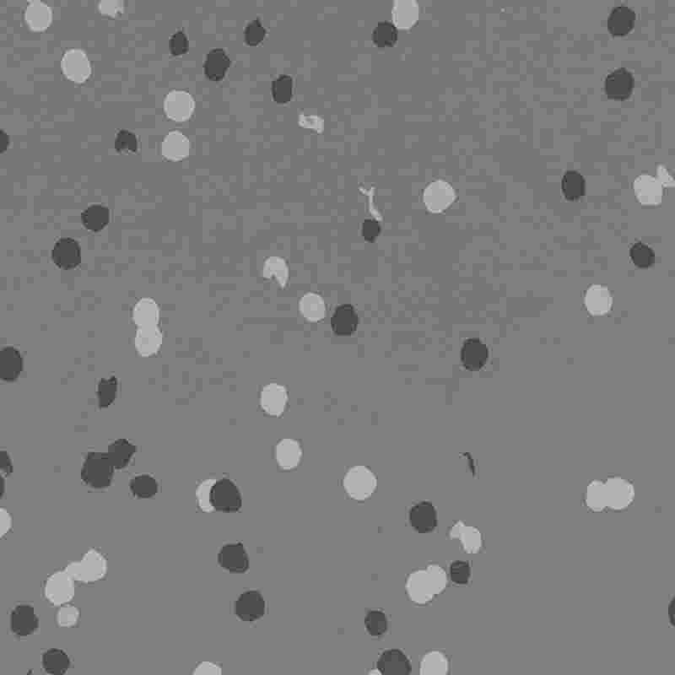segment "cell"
Returning <instances> with one entry per match:
<instances>
[{
	"label": "cell",
	"instance_id": "obj_19",
	"mask_svg": "<svg viewBox=\"0 0 675 675\" xmlns=\"http://www.w3.org/2000/svg\"><path fill=\"white\" fill-rule=\"evenodd\" d=\"M612 300L609 290L602 286H593L585 295L586 309L594 316L605 315L611 309Z\"/></svg>",
	"mask_w": 675,
	"mask_h": 675
},
{
	"label": "cell",
	"instance_id": "obj_8",
	"mask_svg": "<svg viewBox=\"0 0 675 675\" xmlns=\"http://www.w3.org/2000/svg\"><path fill=\"white\" fill-rule=\"evenodd\" d=\"M220 566L231 574H243L250 567V559L241 543H229L220 548L218 554Z\"/></svg>",
	"mask_w": 675,
	"mask_h": 675
},
{
	"label": "cell",
	"instance_id": "obj_24",
	"mask_svg": "<svg viewBox=\"0 0 675 675\" xmlns=\"http://www.w3.org/2000/svg\"><path fill=\"white\" fill-rule=\"evenodd\" d=\"M136 452V446L128 440L120 439L109 446L108 456L114 469L127 467Z\"/></svg>",
	"mask_w": 675,
	"mask_h": 675
},
{
	"label": "cell",
	"instance_id": "obj_12",
	"mask_svg": "<svg viewBox=\"0 0 675 675\" xmlns=\"http://www.w3.org/2000/svg\"><path fill=\"white\" fill-rule=\"evenodd\" d=\"M489 358L487 346L478 339H467L461 351V360L465 368L476 372L483 368Z\"/></svg>",
	"mask_w": 675,
	"mask_h": 675
},
{
	"label": "cell",
	"instance_id": "obj_34",
	"mask_svg": "<svg viewBox=\"0 0 675 675\" xmlns=\"http://www.w3.org/2000/svg\"><path fill=\"white\" fill-rule=\"evenodd\" d=\"M130 489L137 498H152L158 491V483L155 478L151 475H137L130 481Z\"/></svg>",
	"mask_w": 675,
	"mask_h": 675
},
{
	"label": "cell",
	"instance_id": "obj_26",
	"mask_svg": "<svg viewBox=\"0 0 675 675\" xmlns=\"http://www.w3.org/2000/svg\"><path fill=\"white\" fill-rule=\"evenodd\" d=\"M70 666V659L65 651L53 649L43 653L42 667L45 672L54 675H62Z\"/></svg>",
	"mask_w": 675,
	"mask_h": 675
},
{
	"label": "cell",
	"instance_id": "obj_42",
	"mask_svg": "<svg viewBox=\"0 0 675 675\" xmlns=\"http://www.w3.org/2000/svg\"><path fill=\"white\" fill-rule=\"evenodd\" d=\"M266 30L262 25L261 21L257 17L254 21L247 23L244 31L245 42L250 45H257L263 41L266 37Z\"/></svg>",
	"mask_w": 675,
	"mask_h": 675
},
{
	"label": "cell",
	"instance_id": "obj_27",
	"mask_svg": "<svg viewBox=\"0 0 675 675\" xmlns=\"http://www.w3.org/2000/svg\"><path fill=\"white\" fill-rule=\"evenodd\" d=\"M161 343L159 331L154 326L143 327L138 332L136 346L142 355L149 357L157 352Z\"/></svg>",
	"mask_w": 675,
	"mask_h": 675
},
{
	"label": "cell",
	"instance_id": "obj_4",
	"mask_svg": "<svg viewBox=\"0 0 675 675\" xmlns=\"http://www.w3.org/2000/svg\"><path fill=\"white\" fill-rule=\"evenodd\" d=\"M607 508L614 511L625 510L633 503V485L621 477L609 478L605 482Z\"/></svg>",
	"mask_w": 675,
	"mask_h": 675
},
{
	"label": "cell",
	"instance_id": "obj_5",
	"mask_svg": "<svg viewBox=\"0 0 675 675\" xmlns=\"http://www.w3.org/2000/svg\"><path fill=\"white\" fill-rule=\"evenodd\" d=\"M456 199L455 191L447 181L437 180L425 188L423 200L426 208L432 213L447 210Z\"/></svg>",
	"mask_w": 675,
	"mask_h": 675
},
{
	"label": "cell",
	"instance_id": "obj_29",
	"mask_svg": "<svg viewBox=\"0 0 675 675\" xmlns=\"http://www.w3.org/2000/svg\"><path fill=\"white\" fill-rule=\"evenodd\" d=\"M163 152L165 156L171 159H181L187 156L189 152L188 138L177 130L170 133L164 140Z\"/></svg>",
	"mask_w": 675,
	"mask_h": 675
},
{
	"label": "cell",
	"instance_id": "obj_52",
	"mask_svg": "<svg viewBox=\"0 0 675 675\" xmlns=\"http://www.w3.org/2000/svg\"><path fill=\"white\" fill-rule=\"evenodd\" d=\"M59 617H60V622L62 624H70L72 623L74 619H76V610L71 609H64L60 610V614H59Z\"/></svg>",
	"mask_w": 675,
	"mask_h": 675
},
{
	"label": "cell",
	"instance_id": "obj_37",
	"mask_svg": "<svg viewBox=\"0 0 675 675\" xmlns=\"http://www.w3.org/2000/svg\"><path fill=\"white\" fill-rule=\"evenodd\" d=\"M271 88L275 101L278 104H286L292 97L293 78L288 74H280L272 81Z\"/></svg>",
	"mask_w": 675,
	"mask_h": 675
},
{
	"label": "cell",
	"instance_id": "obj_44",
	"mask_svg": "<svg viewBox=\"0 0 675 675\" xmlns=\"http://www.w3.org/2000/svg\"><path fill=\"white\" fill-rule=\"evenodd\" d=\"M29 18L31 26L34 29H42L49 22V12L46 6L35 5L31 6L29 11Z\"/></svg>",
	"mask_w": 675,
	"mask_h": 675
},
{
	"label": "cell",
	"instance_id": "obj_3",
	"mask_svg": "<svg viewBox=\"0 0 675 675\" xmlns=\"http://www.w3.org/2000/svg\"><path fill=\"white\" fill-rule=\"evenodd\" d=\"M211 501L214 510L236 512L242 507V498L238 487L228 479H222L213 485Z\"/></svg>",
	"mask_w": 675,
	"mask_h": 675
},
{
	"label": "cell",
	"instance_id": "obj_9",
	"mask_svg": "<svg viewBox=\"0 0 675 675\" xmlns=\"http://www.w3.org/2000/svg\"><path fill=\"white\" fill-rule=\"evenodd\" d=\"M80 244L72 238L57 241L52 251L53 262L62 270H69L80 266L81 262Z\"/></svg>",
	"mask_w": 675,
	"mask_h": 675
},
{
	"label": "cell",
	"instance_id": "obj_16",
	"mask_svg": "<svg viewBox=\"0 0 675 675\" xmlns=\"http://www.w3.org/2000/svg\"><path fill=\"white\" fill-rule=\"evenodd\" d=\"M635 18L637 15L630 7H615L608 18V29L613 37H625L633 31Z\"/></svg>",
	"mask_w": 675,
	"mask_h": 675
},
{
	"label": "cell",
	"instance_id": "obj_35",
	"mask_svg": "<svg viewBox=\"0 0 675 675\" xmlns=\"http://www.w3.org/2000/svg\"><path fill=\"white\" fill-rule=\"evenodd\" d=\"M398 30L393 22L382 21L373 31V40L375 44L380 47L392 46L397 42Z\"/></svg>",
	"mask_w": 675,
	"mask_h": 675
},
{
	"label": "cell",
	"instance_id": "obj_41",
	"mask_svg": "<svg viewBox=\"0 0 675 675\" xmlns=\"http://www.w3.org/2000/svg\"><path fill=\"white\" fill-rule=\"evenodd\" d=\"M115 149L121 154L137 153L139 144L136 133L129 130H120L117 133Z\"/></svg>",
	"mask_w": 675,
	"mask_h": 675
},
{
	"label": "cell",
	"instance_id": "obj_32",
	"mask_svg": "<svg viewBox=\"0 0 675 675\" xmlns=\"http://www.w3.org/2000/svg\"><path fill=\"white\" fill-rule=\"evenodd\" d=\"M85 55L80 51H70L65 58L66 74L74 80L82 81L88 76L89 66Z\"/></svg>",
	"mask_w": 675,
	"mask_h": 675
},
{
	"label": "cell",
	"instance_id": "obj_30",
	"mask_svg": "<svg viewBox=\"0 0 675 675\" xmlns=\"http://www.w3.org/2000/svg\"><path fill=\"white\" fill-rule=\"evenodd\" d=\"M47 595L54 603H63L72 596L70 580L65 574H58L49 580L47 587Z\"/></svg>",
	"mask_w": 675,
	"mask_h": 675
},
{
	"label": "cell",
	"instance_id": "obj_50",
	"mask_svg": "<svg viewBox=\"0 0 675 675\" xmlns=\"http://www.w3.org/2000/svg\"><path fill=\"white\" fill-rule=\"evenodd\" d=\"M222 670L218 665L211 664V662H202L197 667L195 674H220Z\"/></svg>",
	"mask_w": 675,
	"mask_h": 675
},
{
	"label": "cell",
	"instance_id": "obj_17",
	"mask_svg": "<svg viewBox=\"0 0 675 675\" xmlns=\"http://www.w3.org/2000/svg\"><path fill=\"white\" fill-rule=\"evenodd\" d=\"M358 322V316L354 307L345 304L338 307L335 310L331 319V325L334 332L337 335L348 336L357 330Z\"/></svg>",
	"mask_w": 675,
	"mask_h": 675
},
{
	"label": "cell",
	"instance_id": "obj_40",
	"mask_svg": "<svg viewBox=\"0 0 675 675\" xmlns=\"http://www.w3.org/2000/svg\"><path fill=\"white\" fill-rule=\"evenodd\" d=\"M117 392V382L115 377L101 379L97 387L98 402L101 408L111 405L115 400Z\"/></svg>",
	"mask_w": 675,
	"mask_h": 675
},
{
	"label": "cell",
	"instance_id": "obj_11",
	"mask_svg": "<svg viewBox=\"0 0 675 675\" xmlns=\"http://www.w3.org/2000/svg\"><path fill=\"white\" fill-rule=\"evenodd\" d=\"M195 106L193 97L186 90H174L165 98V108L168 115L177 121L190 117Z\"/></svg>",
	"mask_w": 675,
	"mask_h": 675
},
{
	"label": "cell",
	"instance_id": "obj_53",
	"mask_svg": "<svg viewBox=\"0 0 675 675\" xmlns=\"http://www.w3.org/2000/svg\"><path fill=\"white\" fill-rule=\"evenodd\" d=\"M5 454L3 452L1 453V471L8 473L11 471V464L9 456H6Z\"/></svg>",
	"mask_w": 675,
	"mask_h": 675
},
{
	"label": "cell",
	"instance_id": "obj_15",
	"mask_svg": "<svg viewBox=\"0 0 675 675\" xmlns=\"http://www.w3.org/2000/svg\"><path fill=\"white\" fill-rule=\"evenodd\" d=\"M409 522L414 530L426 534L435 530L437 525V514L435 507L428 501H422L412 508L409 512Z\"/></svg>",
	"mask_w": 675,
	"mask_h": 675
},
{
	"label": "cell",
	"instance_id": "obj_14",
	"mask_svg": "<svg viewBox=\"0 0 675 675\" xmlns=\"http://www.w3.org/2000/svg\"><path fill=\"white\" fill-rule=\"evenodd\" d=\"M634 190L639 202L645 205L660 204L664 189L660 181L649 175H641L635 179Z\"/></svg>",
	"mask_w": 675,
	"mask_h": 675
},
{
	"label": "cell",
	"instance_id": "obj_20",
	"mask_svg": "<svg viewBox=\"0 0 675 675\" xmlns=\"http://www.w3.org/2000/svg\"><path fill=\"white\" fill-rule=\"evenodd\" d=\"M230 65L231 59L226 50L216 47L207 54L204 64V73L211 80L220 81L225 76Z\"/></svg>",
	"mask_w": 675,
	"mask_h": 675
},
{
	"label": "cell",
	"instance_id": "obj_51",
	"mask_svg": "<svg viewBox=\"0 0 675 675\" xmlns=\"http://www.w3.org/2000/svg\"><path fill=\"white\" fill-rule=\"evenodd\" d=\"M658 173L659 179H660V181H660L661 184H664L665 186H669V184H671L673 186L674 181L672 177L669 174L668 171H667L665 167H662V165H659Z\"/></svg>",
	"mask_w": 675,
	"mask_h": 675
},
{
	"label": "cell",
	"instance_id": "obj_38",
	"mask_svg": "<svg viewBox=\"0 0 675 675\" xmlns=\"http://www.w3.org/2000/svg\"><path fill=\"white\" fill-rule=\"evenodd\" d=\"M630 257L635 266L641 268H650L655 261L652 248L642 243H635L631 247Z\"/></svg>",
	"mask_w": 675,
	"mask_h": 675
},
{
	"label": "cell",
	"instance_id": "obj_31",
	"mask_svg": "<svg viewBox=\"0 0 675 675\" xmlns=\"http://www.w3.org/2000/svg\"><path fill=\"white\" fill-rule=\"evenodd\" d=\"M584 501L592 512H600L605 510L607 508L605 482L594 480L588 485Z\"/></svg>",
	"mask_w": 675,
	"mask_h": 675
},
{
	"label": "cell",
	"instance_id": "obj_22",
	"mask_svg": "<svg viewBox=\"0 0 675 675\" xmlns=\"http://www.w3.org/2000/svg\"><path fill=\"white\" fill-rule=\"evenodd\" d=\"M301 456L302 450L297 441L284 439L276 448V459L280 467L285 471L297 467Z\"/></svg>",
	"mask_w": 675,
	"mask_h": 675
},
{
	"label": "cell",
	"instance_id": "obj_10",
	"mask_svg": "<svg viewBox=\"0 0 675 675\" xmlns=\"http://www.w3.org/2000/svg\"><path fill=\"white\" fill-rule=\"evenodd\" d=\"M39 626V619L34 608L30 605H18L11 611L10 629L18 637H26L35 633Z\"/></svg>",
	"mask_w": 675,
	"mask_h": 675
},
{
	"label": "cell",
	"instance_id": "obj_7",
	"mask_svg": "<svg viewBox=\"0 0 675 675\" xmlns=\"http://www.w3.org/2000/svg\"><path fill=\"white\" fill-rule=\"evenodd\" d=\"M236 617L243 621H259L266 613V601L258 590H248L236 600L235 605Z\"/></svg>",
	"mask_w": 675,
	"mask_h": 675
},
{
	"label": "cell",
	"instance_id": "obj_47",
	"mask_svg": "<svg viewBox=\"0 0 675 675\" xmlns=\"http://www.w3.org/2000/svg\"><path fill=\"white\" fill-rule=\"evenodd\" d=\"M188 49V39L183 30L177 31L170 39V50L174 56L186 53Z\"/></svg>",
	"mask_w": 675,
	"mask_h": 675
},
{
	"label": "cell",
	"instance_id": "obj_23",
	"mask_svg": "<svg viewBox=\"0 0 675 675\" xmlns=\"http://www.w3.org/2000/svg\"><path fill=\"white\" fill-rule=\"evenodd\" d=\"M299 309L303 317L313 323L325 318L326 306L321 295L313 292L304 295L299 303Z\"/></svg>",
	"mask_w": 675,
	"mask_h": 675
},
{
	"label": "cell",
	"instance_id": "obj_6",
	"mask_svg": "<svg viewBox=\"0 0 675 675\" xmlns=\"http://www.w3.org/2000/svg\"><path fill=\"white\" fill-rule=\"evenodd\" d=\"M634 89L633 74L626 68L612 71L605 80V90L608 98L612 100L629 99Z\"/></svg>",
	"mask_w": 675,
	"mask_h": 675
},
{
	"label": "cell",
	"instance_id": "obj_48",
	"mask_svg": "<svg viewBox=\"0 0 675 675\" xmlns=\"http://www.w3.org/2000/svg\"><path fill=\"white\" fill-rule=\"evenodd\" d=\"M423 669V668H422ZM425 674H441L447 669V662L443 656L437 653H432L426 657L424 661Z\"/></svg>",
	"mask_w": 675,
	"mask_h": 675
},
{
	"label": "cell",
	"instance_id": "obj_46",
	"mask_svg": "<svg viewBox=\"0 0 675 675\" xmlns=\"http://www.w3.org/2000/svg\"><path fill=\"white\" fill-rule=\"evenodd\" d=\"M452 581L457 584H465L471 578V567L465 562H453L450 567Z\"/></svg>",
	"mask_w": 675,
	"mask_h": 675
},
{
	"label": "cell",
	"instance_id": "obj_28",
	"mask_svg": "<svg viewBox=\"0 0 675 675\" xmlns=\"http://www.w3.org/2000/svg\"><path fill=\"white\" fill-rule=\"evenodd\" d=\"M562 188L564 198L569 201H576L586 193V181L576 171H567L562 179Z\"/></svg>",
	"mask_w": 675,
	"mask_h": 675
},
{
	"label": "cell",
	"instance_id": "obj_18",
	"mask_svg": "<svg viewBox=\"0 0 675 675\" xmlns=\"http://www.w3.org/2000/svg\"><path fill=\"white\" fill-rule=\"evenodd\" d=\"M287 396L284 387L271 384L263 389L261 405L264 412L270 416H279L285 409Z\"/></svg>",
	"mask_w": 675,
	"mask_h": 675
},
{
	"label": "cell",
	"instance_id": "obj_25",
	"mask_svg": "<svg viewBox=\"0 0 675 675\" xmlns=\"http://www.w3.org/2000/svg\"><path fill=\"white\" fill-rule=\"evenodd\" d=\"M83 225L89 231L97 232L108 226L110 222V211L102 205H92L82 213Z\"/></svg>",
	"mask_w": 675,
	"mask_h": 675
},
{
	"label": "cell",
	"instance_id": "obj_39",
	"mask_svg": "<svg viewBox=\"0 0 675 675\" xmlns=\"http://www.w3.org/2000/svg\"><path fill=\"white\" fill-rule=\"evenodd\" d=\"M365 625L371 635L378 637L384 635L388 630V619H387L384 612L373 610L366 615Z\"/></svg>",
	"mask_w": 675,
	"mask_h": 675
},
{
	"label": "cell",
	"instance_id": "obj_21",
	"mask_svg": "<svg viewBox=\"0 0 675 675\" xmlns=\"http://www.w3.org/2000/svg\"><path fill=\"white\" fill-rule=\"evenodd\" d=\"M23 361L21 354L13 347H6L0 355V375L2 380L15 381L22 373Z\"/></svg>",
	"mask_w": 675,
	"mask_h": 675
},
{
	"label": "cell",
	"instance_id": "obj_33",
	"mask_svg": "<svg viewBox=\"0 0 675 675\" xmlns=\"http://www.w3.org/2000/svg\"><path fill=\"white\" fill-rule=\"evenodd\" d=\"M263 277L266 279L275 277L279 286L285 288L289 279V270L286 260L279 257L268 258L264 263Z\"/></svg>",
	"mask_w": 675,
	"mask_h": 675
},
{
	"label": "cell",
	"instance_id": "obj_45",
	"mask_svg": "<svg viewBox=\"0 0 675 675\" xmlns=\"http://www.w3.org/2000/svg\"><path fill=\"white\" fill-rule=\"evenodd\" d=\"M136 321L143 327L154 326L157 321V311L154 305L142 304L136 311Z\"/></svg>",
	"mask_w": 675,
	"mask_h": 675
},
{
	"label": "cell",
	"instance_id": "obj_49",
	"mask_svg": "<svg viewBox=\"0 0 675 675\" xmlns=\"http://www.w3.org/2000/svg\"><path fill=\"white\" fill-rule=\"evenodd\" d=\"M381 231V227L376 220H366L364 224H363L362 233L363 236L366 241L369 242H373L375 239L377 238L379 233Z\"/></svg>",
	"mask_w": 675,
	"mask_h": 675
},
{
	"label": "cell",
	"instance_id": "obj_1",
	"mask_svg": "<svg viewBox=\"0 0 675 675\" xmlns=\"http://www.w3.org/2000/svg\"><path fill=\"white\" fill-rule=\"evenodd\" d=\"M114 467L108 454L92 453L83 463V482L95 489L108 488L112 483Z\"/></svg>",
	"mask_w": 675,
	"mask_h": 675
},
{
	"label": "cell",
	"instance_id": "obj_36",
	"mask_svg": "<svg viewBox=\"0 0 675 675\" xmlns=\"http://www.w3.org/2000/svg\"><path fill=\"white\" fill-rule=\"evenodd\" d=\"M417 3L413 0H398L394 7V18L402 27L412 26L417 18Z\"/></svg>",
	"mask_w": 675,
	"mask_h": 675
},
{
	"label": "cell",
	"instance_id": "obj_13",
	"mask_svg": "<svg viewBox=\"0 0 675 675\" xmlns=\"http://www.w3.org/2000/svg\"><path fill=\"white\" fill-rule=\"evenodd\" d=\"M377 669L382 674L407 675L412 673V666L402 651L391 649L385 651L379 658Z\"/></svg>",
	"mask_w": 675,
	"mask_h": 675
},
{
	"label": "cell",
	"instance_id": "obj_43",
	"mask_svg": "<svg viewBox=\"0 0 675 675\" xmlns=\"http://www.w3.org/2000/svg\"><path fill=\"white\" fill-rule=\"evenodd\" d=\"M216 482V480L210 479L203 481L197 489V499H198L199 507L201 510L205 512H211L214 510L211 501V489Z\"/></svg>",
	"mask_w": 675,
	"mask_h": 675
},
{
	"label": "cell",
	"instance_id": "obj_2",
	"mask_svg": "<svg viewBox=\"0 0 675 675\" xmlns=\"http://www.w3.org/2000/svg\"><path fill=\"white\" fill-rule=\"evenodd\" d=\"M343 487L353 499L365 500L377 487L376 476L365 466H355L346 473Z\"/></svg>",
	"mask_w": 675,
	"mask_h": 675
}]
</instances>
